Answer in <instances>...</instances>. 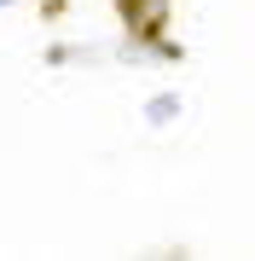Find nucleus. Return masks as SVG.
Segmentation results:
<instances>
[{"label": "nucleus", "instance_id": "nucleus-1", "mask_svg": "<svg viewBox=\"0 0 255 261\" xmlns=\"http://www.w3.org/2000/svg\"><path fill=\"white\" fill-rule=\"evenodd\" d=\"M0 6H6V0H0Z\"/></svg>", "mask_w": 255, "mask_h": 261}]
</instances>
